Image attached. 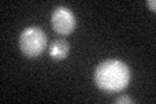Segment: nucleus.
Returning a JSON list of instances; mask_svg holds the SVG:
<instances>
[{
	"label": "nucleus",
	"mask_w": 156,
	"mask_h": 104,
	"mask_svg": "<svg viewBox=\"0 0 156 104\" xmlns=\"http://www.w3.org/2000/svg\"><path fill=\"white\" fill-rule=\"evenodd\" d=\"M147 5L151 8V11H152V12L156 11V2H155V0H147Z\"/></svg>",
	"instance_id": "obj_6"
},
{
	"label": "nucleus",
	"mask_w": 156,
	"mask_h": 104,
	"mask_svg": "<svg viewBox=\"0 0 156 104\" xmlns=\"http://www.w3.org/2000/svg\"><path fill=\"white\" fill-rule=\"evenodd\" d=\"M116 103H119V104H125V103L131 104V103H134V100L130 96H120V98L116 99Z\"/></svg>",
	"instance_id": "obj_5"
},
{
	"label": "nucleus",
	"mask_w": 156,
	"mask_h": 104,
	"mask_svg": "<svg viewBox=\"0 0 156 104\" xmlns=\"http://www.w3.org/2000/svg\"><path fill=\"white\" fill-rule=\"evenodd\" d=\"M51 23L56 33L61 35H69L77 26V18L69 8L60 5L52 12Z\"/></svg>",
	"instance_id": "obj_3"
},
{
	"label": "nucleus",
	"mask_w": 156,
	"mask_h": 104,
	"mask_svg": "<svg viewBox=\"0 0 156 104\" xmlns=\"http://www.w3.org/2000/svg\"><path fill=\"white\" fill-rule=\"evenodd\" d=\"M20 49L27 57H37L47 47V35L38 26H29L20 35Z\"/></svg>",
	"instance_id": "obj_2"
},
{
	"label": "nucleus",
	"mask_w": 156,
	"mask_h": 104,
	"mask_svg": "<svg viewBox=\"0 0 156 104\" xmlns=\"http://www.w3.org/2000/svg\"><path fill=\"white\" fill-rule=\"evenodd\" d=\"M96 86L108 92H119L130 83V68L124 61L111 59L100 63L95 69Z\"/></svg>",
	"instance_id": "obj_1"
},
{
	"label": "nucleus",
	"mask_w": 156,
	"mask_h": 104,
	"mask_svg": "<svg viewBox=\"0 0 156 104\" xmlns=\"http://www.w3.org/2000/svg\"><path fill=\"white\" fill-rule=\"evenodd\" d=\"M69 43L64 39H56L50 43L48 46V55L51 56V59L56 61H61L66 59V56L69 55Z\"/></svg>",
	"instance_id": "obj_4"
}]
</instances>
